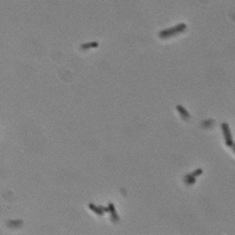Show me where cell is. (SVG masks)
Masks as SVG:
<instances>
[{"label": "cell", "instance_id": "3957f363", "mask_svg": "<svg viewBox=\"0 0 235 235\" xmlns=\"http://www.w3.org/2000/svg\"><path fill=\"white\" fill-rule=\"evenodd\" d=\"M108 212L110 213V216H112V220L114 222H118L119 221V215L116 213V209H115V206L113 202H109L108 203Z\"/></svg>", "mask_w": 235, "mask_h": 235}, {"label": "cell", "instance_id": "277c9868", "mask_svg": "<svg viewBox=\"0 0 235 235\" xmlns=\"http://www.w3.org/2000/svg\"><path fill=\"white\" fill-rule=\"evenodd\" d=\"M176 109H178V112L181 114V116L184 119V120H188L191 118V114L188 113V110H186V108L182 107L181 105H178L176 106Z\"/></svg>", "mask_w": 235, "mask_h": 235}, {"label": "cell", "instance_id": "6da1fadb", "mask_svg": "<svg viewBox=\"0 0 235 235\" xmlns=\"http://www.w3.org/2000/svg\"><path fill=\"white\" fill-rule=\"evenodd\" d=\"M184 30H186V25L184 24H179L174 27H170V28H167V30H164L159 33V36L162 39H166V38H169V36H173V35H176V34H180L182 33Z\"/></svg>", "mask_w": 235, "mask_h": 235}, {"label": "cell", "instance_id": "ba28073f", "mask_svg": "<svg viewBox=\"0 0 235 235\" xmlns=\"http://www.w3.org/2000/svg\"><path fill=\"white\" fill-rule=\"evenodd\" d=\"M22 225V221L20 220H14V221H12L8 224V226H12V227H20Z\"/></svg>", "mask_w": 235, "mask_h": 235}, {"label": "cell", "instance_id": "7a4b0ae2", "mask_svg": "<svg viewBox=\"0 0 235 235\" xmlns=\"http://www.w3.org/2000/svg\"><path fill=\"white\" fill-rule=\"evenodd\" d=\"M221 128H222V132H224L226 145L229 146V147H233V139H232V134H230V131H229V126L227 125L226 122H224L221 125Z\"/></svg>", "mask_w": 235, "mask_h": 235}, {"label": "cell", "instance_id": "9c48e42d", "mask_svg": "<svg viewBox=\"0 0 235 235\" xmlns=\"http://www.w3.org/2000/svg\"><path fill=\"white\" fill-rule=\"evenodd\" d=\"M202 172H203V170H202L201 168H199V169H196V170H194L193 173H191V174H192V175H193L194 178H196V176H199V175H201V174H202Z\"/></svg>", "mask_w": 235, "mask_h": 235}, {"label": "cell", "instance_id": "52a82bcc", "mask_svg": "<svg viewBox=\"0 0 235 235\" xmlns=\"http://www.w3.org/2000/svg\"><path fill=\"white\" fill-rule=\"evenodd\" d=\"M184 181H186L188 184H194L195 183V178L192 174H188V175H186V178H184Z\"/></svg>", "mask_w": 235, "mask_h": 235}, {"label": "cell", "instance_id": "5b68a950", "mask_svg": "<svg viewBox=\"0 0 235 235\" xmlns=\"http://www.w3.org/2000/svg\"><path fill=\"white\" fill-rule=\"evenodd\" d=\"M99 46V44L96 42V41H93V42H88V44H83V45H81V49H82V51H83V49H85V51H86V49H90V48H96Z\"/></svg>", "mask_w": 235, "mask_h": 235}, {"label": "cell", "instance_id": "8992f818", "mask_svg": "<svg viewBox=\"0 0 235 235\" xmlns=\"http://www.w3.org/2000/svg\"><path fill=\"white\" fill-rule=\"evenodd\" d=\"M88 207H90L91 211H93V212H94L96 215H99V216H101V215L104 214V212L101 211V209L99 208V207H96L94 203H90V205H88Z\"/></svg>", "mask_w": 235, "mask_h": 235}]
</instances>
